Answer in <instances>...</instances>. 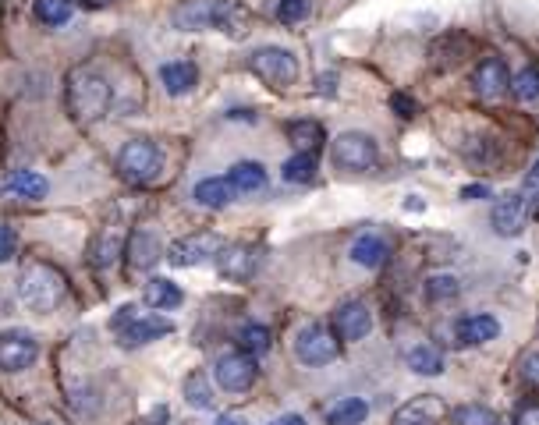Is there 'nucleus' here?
Returning <instances> with one entry per match:
<instances>
[{
    "instance_id": "f257e3e1",
    "label": "nucleus",
    "mask_w": 539,
    "mask_h": 425,
    "mask_svg": "<svg viewBox=\"0 0 539 425\" xmlns=\"http://www.w3.org/2000/svg\"><path fill=\"white\" fill-rule=\"evenodd\" d=\"M110 107V82L89 64L68 71V110L79 124H93Z\"/></svg>"
},
{
    "instance_id": "f03ea898",
    "label": "nucleus",
    "mask_w": 539,
    "mask_h": 425,
    "mask_svg": "<svg viewBox=\"0 0 539 425\" xmlns=\"http://www.w3.org/2000/svg\"><path fill=\"white\" fill-rule=\"evenodd\" d=\"M18 298L32 312H54L68 298V280L57 266L29 263L18 277Z\"/></svg>"
},
{
    "instance_id": "7ed1b4c3",
    "label": "nucleus",
    "mask_w": 539,
    "mask_h": 425,
    "mask_svg": "<svg viewBox=\"0 0 539 425\" xmlns=\"http://www.w3.org/2000/svg\"><path fill=\"white\" fill-rule=\"evenodd\" d=\"M164 170V153H160L157 142L149 139H132L121 146L118 153V174L128 185H146Z\"/></svg>"
},
{
    "instance_id": "20e7f679",
    "label": "nucleus",
    "mask_w": 539,
    "mask_h": 425,
    "mask_svg": "<svg viewBox=\"0 0 539 425\" xmlns=\"http://www.w3.org/2000/svg\"><path fill=\"white\" fill-rule=\"evenodd\" d=\"M249 71L274 89H291L298 82V57L284 47H263L249 57Z\"/></svg>"
},
{
    "instance_id": "39448f33",
    "label": "nucleus",
    "mask_w": 539,
    "mask_h": 425,
    "mask_svg": "<svg viewBox=\"0 0 539 425\" xmlns=\"http://www.w3.org/2000/svg\"><path fill=\"white\" fill-rule=\"evenodd\" d=\"M330 156L341 170H352V174H366L380 163V149H376L373 135L366 132H341L330 146Z\"/></svg>"
},
{
    "instance_id": "423d86ee",
    "label": "nucleus",
    "mask_w": 539,
    "mask_h": 425,
    "mask_svg": "<svg viewBox=\"0 0 539 425\" xmlns=\"http://www.w3.org/2000/svg\"><path fill=\"white\" fill-rule=\"evenodd\" d=\"M224 248V238L213 231H199L188 234V238H178L171 248H167V263L185 270V266H203L210 259H217V252Z\"/></svg>"
},
{
    "instance_id": "0eeeda50",
    "label": "nucleus",
    "mask_w": 539,
    "mask_h": 425,
    "mask_svg": "<svg viewBox=\"0 0 539 425\" xmlns=\"http://www.w3.org/2000/svg\"><path fill=\"white\" fill-rule=\"evenodd\" d=\"M295 355H298V362H305V365H330L337 355H341V340H337L334 330L313 323V326H305V330H298Z\"/></svg>"
},
{
    "instance_id": "6e6552de",
    "label": "nucleus",
    "mask_w": 539,
    "mask_h": 425,
    "mask_svg": "<svg viewBox=\"0 0 539 425\" xmlns=\"http://www.w3.org/2000/svg\"><path fill=\"white\" fill-rule=\"evenodd\" d=\"M217 383L227 390V394H245V390L256 383L259 369H256V358L245 355V351H235V355H224L213 369Z\"/></svg>"
},
{
    "instance_id": "1a4fd4ad",
    "label": "nucleus",
    "mask_w": 539,
    "mask_h": 425,
    "mask_svg": "<svg viewBox=\"0 0 539 425\" xmlns=\"http://www.w3.org/2000/svg\"><path fill=\"white\" fill-rule=\"evenodd\" d=\"M36 358H40V344H36V337H32V333H25V330L0 333V369H4V372L29 369Z\"/></svg>"
},
{
    "instance_id": "9d476101",
    "label": "nucleus",
    "mask_w": 539,
    "mask_h": 425,
    "mask_svg": "<svg viewBox=\"0 0 539 425\" xmlns=\"http://www.w3.org/2000/svg\"><path fill=\"white\" fill-rule=\"evenodd\" d=\"M263 263V248L256 245H224L217 252V270L227 280H249Z\"/></svg>"
},
{
    "instance_id": "9b49d317",
    "label": "nucleus",
    "mask_w": 539,
    "mask_h": 425,
    "mask_svg": "<svg viewBox=\"0 0 539 425\" xmlns=\"http://www.w3.org/2000/svg\"><path fill=\"white\" fill-rule=\"evenodd\" d=\"M447 404L444 397L437 394H422V397H412L408 404H401L394 411V425H440L447 418Z\"/></svg>"
},
{
    "instance_id": "f8f14e48",
    "label": "nucleus",
    "mask_w": 539,
    "mask_h": 425,
    "mask_svg": "<svg viewBox=\"0 0 539 425\" xmlns=\"http://www.w3.org/2000/svg\"><path fill=\"white\" fill-rule=\"evenodd\" d=\"M210 29H220L224 36L242 39L252 29V11L245 8L242 0H213Z\"/></svg>"
},
{
    "instance_id": "ddd939ff",
    "label": "nucleus",
    "mask_w": 539,
    "mask_h": 425,
    "mask_svg": "<svg viewBox=\"0 0 539 425\" xmlns=\"http://www.w3.org/2000/svg\"><path fill=\"white\" fill-rule=\"evenodd\" d=\"M171 330H174L171 319H164V316H146V312H139V316H135L132 323L121 326L118 337H121V344H125V348H142V344H149V340L167 337Z\"/></svg>"
},
{
    "instance_id": "4468645a",
    "label": "nucleus",
    "mask_w": 539,
    "mask_h": 425,
    "mask_svg": "<svg viewBox=\"0 0 539 425\" xmlns=\"http://www.w3.org/2000/svg\"><path fill=\"white\" fill-rule=\"evenodd\" d=\"M508 85H511V71L500 57H483V61L476 64V71H472V89H476L483 100L500 96Z\"/></svg>"
},
{
    "instance_id": "2eb2a0df",
    "label": "nucleus",
    "mask_w": 539,
    "mask_h": 425,
    "mask_svg": "<svg viewBox=\"0 0 539 425\" xmlns=\"http://www.w3.org/2000/svg\"><path fill=\"white\" fill-rule=\"evenodd\" d=\"M525 217H529V202H525V195H508V199H500L497 206H493L490 224L500 238H515V234L525 231Z\"/></svg>"
},
{
    "instance_id": "dca6fc26",
    "label": "nucleus",
    "mask_w": 539,
    "mask_h": 425,
    "mask_svg": "<svg viewBox=\"0 0 539 425\" xmlns=\"http://www.w3.org/2000/svg\"><path fill=\"white\" fill-rule=\"evenodd\" d=\"M373 330V316H369V305L362 302H344L334 312V333L337 340H362Z\"/></svg>"
},
{
    "instance_id": "f3484780",
    "label": "nucleus",
    "mask_w": 539,
    "mask_h": 425,
    "mask_svg": "<svg viewBox=\"0 0 539 425\" xmlns=\"http://www.w3.org/2000/svg\"><path fill=\"white\" fill-rule=\"evenodd\" d=\"M164 255L160 248V238L149 231H132L125 238V259L132 270H149V266H157V259Z\"/></svg>"
},
{
    "instance_id": "a211bd4d",
    "label": "nucleus",
    "mask_w": 539,
    "mask_h": 425,
    "mask_svg": "<svg viewBox=\"0 0 539 425\" xmlns=\"http://www.w3.org/2000/svg\"><path fill=\"white\" fill-rule=\"evenodd\" d=\"M210 11H213V0H181L178 8L171 11V22L174 29L203 32L210 29Z\"/></svg>"
},
{
    "instance_id": "6ab92c4d",
    "label": "nucleus",
    "mask_w": 539,
    "mask_h": 425,
    "mask_svg": "<svg viewBox=\"0 0 539 425\" xmlns=\"http://www.w3.org/2000/svg\"><path fill=\"white\" fill-rule=\"evenodd\" d=\"M125 238H128L125 227H118V224L103 227L100 238H96V245H93V263L100 266V270L118 263V255H125Z\"/></svg>"
},
{
    "instance_id": "aec40b11",
    "label": "nucleus",
    "mask_w": 539,
    "mask_h": 425,
    "mask_svg": "<svg viewBox=\"0 0 539 425\" xmlns=\"http://www.w3.org/2000/svg\"><path fill=\"white\" fill-rule=\"evenodd\" d=\"M160 82H164V89L171 96H185L196 89L199 82V68L192 61H171L160 68Z\"/></svg>"
},
{
    "instance_id": "412c9836",
    "label": "nucleus",
    "mask_w": 539,
    "mask_h": 425,
    "mask_svg": "<svg viewBox=\"0 0 539 425\" xmlns=\"http://www.w3.org/2000/svg\"><path fill=\"white\" fill-rule=\"evenodd\" d=\"M142 302L149 305V309L157 312H167V309H178L181 302H185V291H181L174 280L167 277H153L146 284V291H142Z\"/></svg>"
},
{
    "instance_id": "4be33fe9",
    "label": "nucleus",
    "mask_w": 539,
    "mask_h": 425,
    "mask_svg": "<svg viewBox=\"0 0 539 425\" xmlns=\"http://www.w3.org/2000/svg\"><path fill=\"white\" fill-rule=\"evenodd\" d=\"M500 337V323L486 312H476V316H465L458 323V340L461 344H490V340Z\"/></svg>"
},
{
    "instance_id": "5701e85b",
    "label": "nucleus",
    "mask_w": 539,
    "mask_h": 425,
    "mask_svg": "<svg viewBox=\"0 0 539 425\" xmlns=\"http://www.w3.org/2000/svg\"><path fill=\"white\" fill-rule=\"evenodd\" d=\"M4 192L8 195H18V199H43L47 195V178L43 174H36V170H15V174H8L4 178Z\"/></svg>"
},
{
    "instance_id": "b1692460",
    "label": "nucleus",
    "mask_w": 539,
    "mask_h": 425,
    "mask_svg": "<svg viewBox=\"0 0 539 425\" xmlns=\"http://www.w3.org/2000/svg\"><path fill=\"white\" fill-rule=\"evenodd\" d=\"M387 255H391V248H387V241L380 234H362L352 245V259L359 266H366V270H380L387 263Z\"/></svg>"
},
{
    "instance_id": "393cba45",
    "label": "nucleus",
    "mask_w": 539,
    "mask_h": 425,
    "mask_svg": "<svg viewBox=\"0 0 539 425\" xmlns=\"http://www.w3.org/2000/svg\"><path fill=\"white\" fill-rule=\"evenodd\" d=\"M196 199H199V206H206V209H224L227 202L235 199V188H231L227 178H203L196 185Z\"/></svg>"
},
{
    "instance_id": "a878e982",
    "label": "nucleus",
    "mask_w": 539,
    "mask_h": 425,
    "mask_svg": "<svg viewBox=\"0 0 539 425\" xmlns=\"http://www.w3.org/2000/svg\"><path fill=\"white\" fill-rule=\"evenodd\" d=\"M227 181H231L235 192H259V188L266 185V170H263V163H256V160H242L231 167Z\"/></svg>"
},
{
    "instance_id": "bb28decb",
    "label": "nucleus",
    "mask_w": 539,
    "mask_h": 425,
    "mask_svg": "<svg viewBox=\"0 0 539 425\" xmlns=\"http://www.w3.org/2000/svg\"><path fill=\"white\" fill-rule=\"evenodd\" d=\"M369 415V404L362 397H344L327 408V425H362Z\"/></svg>"
},
{
    "instance_id": "cd10ccee",
    "label": "nucleus",
    "mask_w": 539,
    "mask_h": 425,
    "mask_svg": "<svg viewBox=\"0 0 539 425\" xmlns=\"http://www.w3.org/2000/svg\"><path fill=\"white\" fill-rule=\"evenodd\" d=\"M288 139L298 146V153H316V149L327 142V135H323L320 121H291L288 124Z\"/></svg>"
},
{
    "instance_id": "c85d7f7f",
    "label": "nucleus",
    "mask_w": 539,
    "mask_h": 425,
    "mask_svg": "<svg viewBox=\"0 0 539 425\" xmlns=\"http://www.w3.org/2000/svg\"><path fill=\"white\" fill-rule=\"evenodd\" d=\"M185 401L192 404V408H199V411H210L213 408V387H210V376H206L203 369H196V372H188V379H185Z\"/></svg>"
},
{
    "instance_id": "c756f323",
    "label": "nucleus",
    "mask_w": 539,
    "mask_h": 425,
    "mask_svg": "<svg viewBox=\"0 0 539 425\" xmlns=\"http://www.w3.org/2000/svg\"><path fill=\"white\" fill-rule=\"evenodd\" d=\"M408 369L419 372V376H440L444 372V355L433 344H419V348L408 351Z\"/></svg>"
},
{
    "instance_id": "7c9ffc66",
    "label": "nucleus",
    "mask_w": 539,
    "mask_h": 425,
    "mask_svg": "<svg viewBox=\"0 0 539 425\" xmlns=\"http://www.w3.org/2000/svg\"><path fill=\"white\" fill-rule=\"evenodd\" d=\"M316 178V153H295L284 163V181L288 185H309Z\"/></svg>"
},
{
    "instance_id": "2f4dec72",
    "label": "nucleus",
    "mask_w": 539,
    "mask_h": 425,
    "mask_svg": "<svg viewBox=\"0 0 539 425\" xmlns=\"http://www.w3.org/2000/svg\"><path fill=\"white\" fill-rule=\"evenodd\" d=\"M447 418H451L454 425H500L497 411L483 408V404H461V408L447 411Z\"/></svg>"
},
{
    "instance_id": "473e14b6",
    "label": "nucleus",
    "mask_w": 539,
    "mask_h": 425,
    "mask_svg": "<svg viewBox=\"0 0 539 425\" xmlns=\"http://www.w3.org/2000/svg\"><path fill=\"white\" fill-rule=\"evenodd\" d=\"M32 11L43 25H64L71 18V0H32Z\"/></svg>"
},
{
    "instance_id": "72a5a7b5",
    "label": "nucleus",
    "mask_w": 539,
    "mask_h": 425,
    "mask_svg": "<svg viewBox=\"0 0 539 425\" xmlns=\"http://www.w3.org/2000/svg\"><path fill=\"white\" fill-rule=\"evenodd\" d=\"M238 344H242V351L245 355H263V351H270V330L266 326H259V323H249V326H242V333H238Z\"/></svg>"
},
{
    "instance_id": "f704fd0d",
    "label": "nucleus",
    "mask_w": 539,
    "mask_h": 425,
    "mask_svg": "<svg viewBox=\"0 0 539 425\" xmlns=\"http://www.w3.org/2000/svg\"><path fill=\"white\" fill-rule=\"evenodd\" d=\"M508 89H511V93H515L522 103L539 100V68H525V71H518V75L511 78Z\"/></svg>"
},
{
    "instance_id": "c9c22d12",
    "label": "nucleus",
    "mask_w": 539,
    "mask_h": 425,
    "mask_svg": "<svg viewBox=\"0 0 539 425\" xmlns=\"http://www.w3.org/2000/svg\"><path fill=\"white\" fill-rule=\"evenodd\" d=\"M458 291H461V284L454 277H447V273L426 280V298H430V302H447V298H458Z\"/></svg>"
},
{
    "instance_id": "e433bc0d",
    "label": "nucleus",
    "mask_w": 539,
    "mask_h": 425,
    "mask_svg": "<svg viewBox=\"0 0 539 425\" xmlns=\"http://www.w3.org/2000/svg\"><path fill=\"white\" fill-rule=\"evenodd\" d=\"M518 376H522V383H525V387L539 390V348L525 351V355H522V362H518Z\"/></svg>"
},
{
    "instance_id": "4c0bfd02",
    "label": "nucleus",
    "mask_w": 539,
    "mask_h": 425,
    "mask_svg": "<svg viewBox=\"0 0 539 425\" xmlns=\"http://www.w3.org/2000/svg\"><path fill=\"white\" fill-rule=\"evenodd\" d=\"M305 15H309V0H281V8H277V18L284 25H298Z\"/></svg>"
},
{
    "instance_id": "58836bf2",
    "label": "nucleus",
    "mask_w": 539,
    "mask_h": 425,
    "mask_svg": "<svg viewBox=\"0 0 539 425\" xmlns=\"http://www.w3.org/2000/svg\"><path fill=\"white\" fill-rule=\"evenodd\" d=\"M15 252H18L15 231H11L8 224H0V263H11V259H15Z\"/></svg>"
},
{
    "instance_id": "ea45409f",
    "label": "nucleus",
    "mask_w": 539,
    "mask_h": 425,
    "mask_svg": "<svg viewBox=\"0 0 539 425\" xmlns=\"http://www.w3.org/2000/svg\"><path fill=\"white\" fill-rule=\"evenodd\" d=\"M391 107H394V114H401V117H415V114H419L415 100H412V96H405V93H394L391 96Z\"/></svg>"
},
{
    "instance_id": "a19ab883",
    "label": "nucleus",
    "mask_w": 539,
    "mask_h": 425,
    "mask_svg": "<svg viewBox=\"0 0 539 425\" xmlns=\"http://www.w3.org/2000/svg\"><path fill=\"white\" fill-rule=\"evenodd\" d=\"M518 425H539V401H529L518 411Z\"/></svg>"
},
{
    "instance_id": "79ce46f5",
    "label": "nucleus",
    "mask_w": 539,
    "mask_h": 425,
    "mask_svg": "<svg viewBox=\"0 0 539 425\" xmlns=\"http://www.w3.org/2000/svg\"><path fill=\"white\" fill-rule=\"evenodd\" d=\"M490 195V185H465L461 188V199H486Z\"/></svg>"
},
{
    "instance_id": "37998d69",
    "label": "nucleus",
    "mask_w": 539,
    "mask_h": 425,
    "mask_svg": "<svg viewBox=\"0 0 539 425\" xmlns=\"http://www.w3.org/2000/svg\"><path fill=\"white\" fill-rule=\"evenodd\" d=\"M217 425H249V422H245V415H238V411H224V415L217 418Z\"/></svg>"
},
{
    "instance_id": "c03bdc74",
    "label": "nucleus",
    "mask_w": 539,
    "mask_h": 425,
    "mask_svg": "<svg viewBox=\"0 0 539 425\" xmlns=\"http://www.w3.org/2000/svg\"><path fill=\"white\" fill-rule=\"evenodd\" d=\"M270 425H305V418L302 415H281L277 422H270Z\"/></svg>"
},
{
    "instance_id": "a18cd8bd",
    "label": "nucleus",
    "mask_w": 539,
    "mask_h": 425,
    "mask_svg": "<svg viewBox=\"0 0 539 425\" xmlns=\"http://www.w3.org/2000/svg\"><path fill=\"white\" fill-rule=\"evenodd\" d=\"M167 422V408H157L153 415H149V422L146 425H164Z\"/></svg>"
},
{
    "instance_id": "49530a36",
    "label": "nucleus",
    "mask_w": 539,
    "mask_h": 425,
    "mask_svg": "<svg viewBox=\"0 0 539 425\" xmlns=\"http://www.w3.org/2000/svg\"><path fill=\"white\" fill-rule=\"evenodd\" d=\"M532 217H536V220H539V192H536V195H532Z\"/></svg>"
},
{
    "instance_id": "de8ad7c7",
    "label": "nucleus",
    "mask_w": 539,
    "mask_h": 425,
    "mask_svg": "<svg viewBox=\"0 0 539 425\" xmlns=\"http://www.w3.org/2000/svg\"><path fill=\"white\" fill-rule=\"evenodd\" d=\"M532 181H539V160H536V163H532V174H529V185H532Z\"/></svg>"
},
{
    "instance_id": "09e8293b",
    "label": "nucleus",
    "mask_w": 539,
    "mask_h": 425,
    "mask_svg": "<svg viewBox=\"0 0 539 425\" xmlns=\"http://www.w3.org/2000/svg\"><path fill=\"white\" fill-rule=\"evenodd\" d=\"M86 4H93V8H103V4H110V0H86Z\"/></svg>"
},
{
    "instance_id": "8fccbe9b",
    "label": "nucleus",
    "mask_w": 539,
    "mask_h": 425,
    "mask_svg": "<svg viewBox=\"0 0 539 425\" xmlns=\"http://www.w3.org/2000/svg\"><path fill=\"white\" fill-rule=\"evenodd\" d=\"M192 425H196V422H192Z\"/></svg>"
}]
</instances>
